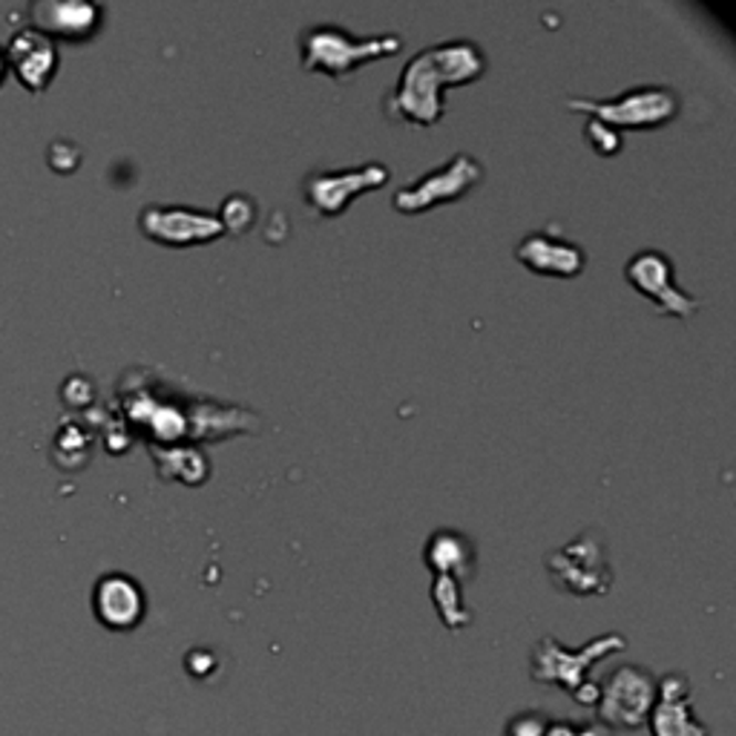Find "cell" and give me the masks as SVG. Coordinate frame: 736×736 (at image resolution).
Returning <instances> with one entry per match:
<instances>
[{
	"label": "cell",
	"mask_w": 736,
	"mask_h": 736,
	"mask_svg": "<svg viewBox=\"0 0 736 736\" xmlns=\"http://www.w3.org/2000/svg\"><path fill=\"white\" fill-rule=\"evenodd\" d=\"M95 615L110 630H133L144 619V593L133 579L113 572L95 587Z\"/></svg>",
	"instance_id": "cell-13"
},
{
	"label": "cell",
	"mask_w": 736,
	"mask_h": 736,
	"mask_svg": "<svg viewBox=\"0 0 736 736\" xmlns=\"http://www.w3.org/2000/svg\"><path fill=\"white\" fill-rule=\"evenodd\" d=\"M550 719L552 716L547 711H521V714L509 716L507 725H504V736H547Z\"/></svg>",
	"instance_id": "cell-19"
},
{
	"label": "cell",
	"mask_w": 736,
	"mask_h": 736,
	"mask_svg": "<svg viewBox=\"0 0 736 736\" xmlns=\"http://www.w3.org/2000/svg\"><path fill=\"white\" fill-rule=\"evenodd\" d=\"M401 35L354 38L340 23H314L300 32V55L308 72L345 79L369 61L401 52Z\"/></svg>",
	"instance_id": "cell-2"
},
{
	"label": "cell",
	"mask_w": 736,
	"mask_h": 736,
	"mask_svg": "<svg viewBox=\"0 0 736 736\" xmlns=\"http://www.w3.org/2000/svg\"><path fill=\"white\" fill-rule=\"evenodd\" d=\"M12 58L18 66V75L27 81L29 86H43V81L50 79L52 66H55V52H52L50 41L23 32L12 41Z\"/></svg>",
	"instance_id": "cell-15"
},
{
	"label": "cell",
	"mask_w": 736,
	"mask_h": 736,
	"mask_svg": "<svg viewBox=\"0 0 736 736\" xmlns=\"http://www.w3.org/2000/svg\"><path fill=\"white\" fill-rule=\"evenodd\" d=\"M484 179V167L478 165V158L469 153H458L452 156L444 167L426 173L421 179L408 182L394 194V208L401 214H423V210L455 201L466 196L478 182Z\"/></svg>",
	"instance_id": "cell-7"
},
{
	"label": "cell",
	"mask_w": 736,
	"mask_h": 736,
	"mask_svg": "<svg viewBox=\"0 0 736 736\" xmlns=\"http://www.w3.org/2000/svg\"><path fill=\"white\" fill-rule=\"evenodd\" d=\"M624 277L642 297L653 302L662 314H671L676 320H687L696 314L699 300L682 291L673 279V262L662 250H639L624 265Z\"/></svg>",
	"instance_id": "cell-9"
},
{
	"label": "cell",
	"mask_w": 736,
	"mask_h": 736,
	"mask_svg": "<svg viewBox=\"0 0 736 736\" xmlns=\"http://www.w3.org/2000/svg\"><path fill=\"white\" fill-rule=\"evenodd\" d=\"M515 257L532 273L561 279L579 277L587 265V253L579 242L558 237V234H550V230L527 234L518 242V248H515Z\"/></svg>",
	"instance_id": "cell-12"
},
{
	"label": "cell",
	"mask_w": 736,
	"mask_h": 736,
	"mask_svg": "<svg viewBox=\"0 0 736 736\" xmlns=\"http://www.w3.org/2000/svg\"><path fill=\"white\" fill-rule=\"evenodd\" d=\"M584 136L587 142H590V147H593L599 156H613V153L622 151V136H619V129L608 127L604 122H595V118H590L584 127Z\"/></svg>",
	"instance_id": "cell-20"
},
{
	"label": "cell",
	"mask_w": 736,
	"mask_h": 736,
	"mask_svg": "<svg viewBox=\"0 0 736 736\" xmlns=\"http://www.w3.org/2000/svg\"><path fill=\"white\" fill-rule=\"evenodd\" d=\"M659 694V676L642 665H622L599 682L595 723L610 730H642Z\"/></svg>",
	"instance_id": "cell-5"
},
{
	"label": "cell",
	"mask_w": 736,
	"mask_h": 736,
	"mask_svg": "<svg viewBox=\"0 0 736 736\" xmlns=\"http://www.w3.org/2000/svg\"><path fill=\"white\" fill-rule=\"evenodd\" d=\"M423 558H426V567L435 576H449V579H458L460 584L466 579H473L475 547L458 529H437L426 543Z\"/></svg>",
	"instance_id": "cell-14"
},
{
	"label": "cell",
	"mask_w": 736,
	"mask_h": 736,
	"mask_svg": "<svg viewBox=\"0 0 736 736\" xmlns=\"http://www.w3.org/2000/svg\"><path fill=\"white\" fill-rule=\"evenodd\" d=\"M388 179H392V170L380 162L349 167V170H314L302 182V199L320 216H340L354 196L365 190H380Z\"/></svg>",
	"instance_id": "cell-8"
},
{
	"label": "cell",
	"mask_w": 736,
	"mask_h": 736,
	"mask_svg": "<svg viewBox=\"0 0 736 736\" xmlns=\"http://www.w3.org/2000/svg\"><path fill=\"white\" fill-rule=\"evenodd\" d=\"M691 694L694 687L685 673H667L659 680L656 705L644 725L651 736H711L708 725L694 714Z\"/></svg>",
	"instance_id": "cell-11"
},
{
	"label": "cell",
	"mask_w": 736,
	"mask_h": 736,
	"mask_svg": "<svg viewBox=\"0 0 736 736\" xmlns=\"http://www.w3.org/2000/svg\"><path fill=\"white\" fill-rule=\"evenodd\" d=\"M484 72L487 55L475 41L432 43L408 58L383 107L392 118L429 127L444 118L446 90L473 84Z\"/></svg>",
	"instance_id": "cell-1"
},
{
	"label": "cell",
	"mask_w": 736,
	"mask_h": 736,
	"mask_svg": "<svg viewBox=\"0 0 736 736\" xmlns=\"http://www.w3.org/2000/svg\"><path fill=\"white\" fill-rule=\"evenodd\" d=\"M624 651H628V639L622 633H601V636L576 647V651L564 647L558 639L541 636L529 653V676L538 685L561 687L572 696L581 685L590 682L593 665H599L601 659Z\"/></svg>",
	"instance_id": "cell-3"
},
{
	"label": "cell",
	"mask_w": 736,
	"mask_h": 736,
	"mask_svg": "<svg viewBox=\"0 0 736 736\" xmlns=\"http://www.w3.org/2000/svg\"><path fill=\"white\" fill-rule=\"evenodd\" d=\"M144 237L156 239L170 248H190V245L214 242L225 234L219 216L205 210L182 208V205H147L138 216Z\"/></svg>",
	"instance_id": "cell-10"
},
{
	"label": "cell",
	"mask_w": 736,
	"mask_h": 736,
	"mask_svg": "<svg viewBox=\"0 0 736 736\" xmlns=\"http://www.w3.org/2000/svg\"><path fill=\"white\" fill-rule=\"evenodd\" d=\"M543 564H547L552 584L561 593L593 599V595H608L613 590V567H610L604 541L595 529H584L561 550H552L543 558Z\"/></svg>",
	"instance_id": "cell-4"
},
{
	"label": "cell",
	"mask_w": 736,
	"mask_h": 736,
	"mask_svg": "<svg viewBox=\"0 0 736 736\" xmlns=\"http://www.w3.org/2000/svg\"><path fill=\"white\" fill-rule=\"evenodd\" d=\"M567 107L593 115L613 129H651L673 122L682 101L671 86H633L615 99H570Z\"/></svg>",
	"instance_id": "cell-6"
},
{
	"label": "cell",
	"mask_w": 736,
	"mask_h": 736,
	"mask_svg": "<svg viewBox=\"0 0 736 736\" xmlns=\"http://www.w3.org/2000/svg\"><path fill=\"white\" fill-rule=\"evenodd\" d=\"M432 604H435L440 622L449 630H464L473 624V610L466 608L464 584L449 576H435L432 584Z\"/></svg>",
	"instance_id": "cell-17"
},
{
	"label": "cell",
	"mask_w": 736,
	"mask_h": 736,
	"mask_svg": "<svg viewBox=\"0 0 736 736\" xmlns=\"http://www.w3.org/2000/svg\"><path fill=\"white\" fill-rule=\"evenodd\" d=\"M253 219H257V201L248 199V196H242V194L225 199L222 216H219V222H222L225 230L245 234V230L253 225Z\"/></svg>",
	"instance_id": "cell-18"
},
{
	"label": "cell",
	"mask_w": 736,
	"mask_h": 736,
	"mask_svg": "<svg viewBox=\"0 0 736 736\" xmlns=\"http://www.w3.org/2000/svg\"><path fill=\"white\" fill-rule=\"evenodd\" d=\"M38 18H41V27L52 29L58 35L81 38L95 29L99 9L90 3H43L38 7Z\"/></svg>",
	"instance_id": "cell-16"
},
{
	"label": "cell",
	"mask_w": 736,
	"mask_h": 736,
	"mask_svg": "<svg viewBox=\"0 0 736 736\" xmlns=\"http://www.w3.org/2000/svg\"><path fill=\"white\" fill-rule=\"evenodd\" d=\"M547 736H613V730L593 719H550Z\"/></svg>",
	"instance_id": "cell-21"
}]
</instances>
